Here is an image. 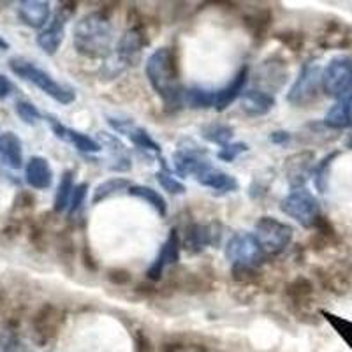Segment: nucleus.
Instances as JSON below:
<instances>
[{"label": "nucleus", "mask_w": 352, "mask_h": 352, "mask_svg": "<svg viewBox=\"0 0 352 352\" xmlns=\"http://www.w3.org/2000/svg\"><path fill=\"white\" fill-rule=\"evenodd\" d=\"M144 74L166 108L176 109L184 102L185 90L182 87L180 65L175 50L168 46L155 50L146 58Z\"/></svg>", "instance_id": "f257e3e1"}, {"label": "nucleus", "mask_w": 352, "mask_h": 352, "mask_svg": "<svg viewBox=\"0 0 352 352\" xmlns=\"http://www.w3.org/2000/svg\"><path fill=\"white\" fill-rule=\"evenodd\" d=\"M113 37L115 28L108 12L94 11L76 21L72 44L87 58H108L113 53Z\"/></svg>", "instance_id": "f03ea898"}, {"label": "nucleus", "mask_w": 352, "mask_h": 352, "mask_svg": "<svg viewBox=\"0 0 352 352\" xmlns=\"http://www.w3.org/2000/svg\"><path fill=\"white\" fill-rule=\"evenodd\" d=\"M144 44H146V36H144L143 25L141 23H132L131 27L124 32L120 37L118 44H116L115 52L106 58V64L102 67L108 78H116L129 67L140 62L141 52H143Z\"/></svg>", "instance_id": "7ed1b4c3"}, {"label": "nucleus", "mask_w": 352, "mask_h": 352, "mask_svg": "<svg viewBox=\"0 0 352 352\" xmlns=\"http://www.w3.org/2000/svg\"><path fill=\"white\" fill-rule=\"evenodd\" d=\"M9 69H11L18 78H21V80L36 85L41 92H44L46 96L52 97V99L56 100L58 104L67 106L76 100V92H74L71 87H65V85L55 81L52 78V74H48L46 71L37 67L34 62L25 60L21 56H14V58L9 60Z\"/></svg>", "instance_id": "20e7f679"}, {"label": "nucleus", "mask_w": 352, "mask_h": 352, "mask_svg": "<svg viewBox=\"0 0 352 352\" xmlns=\"http://www.w3.org/2000/svg\"><path fill=\"white\" fill-rule=\"evenodd\" d=\"M254 234L266 256H278L291 245L294 229L276 217L264 215L254 226Z\"/></svg>", "instance_id": "39448f33"}, {"label": "nucleus", "mask_w": 352, "mask_h": 352, "mask_svg": "<svg viewBox=\"0 0 352 352\" xmlns=\"http://www.w3.org/2000/svg\"><path fill=\"white\" fill-rule=\"evenodd\" d=\"M322 90L336 100H352V58L335 56L322 69Z\"/></svg>", "instance_id": "423d86ee"}, {"label": "nucleus", "mask_w": 352, "mask_h": 352, "mask_svg": "<svg viewBox=\"0 0 352 352\" xmlns=\"http://www.w3.org/2000/svg\"><path fill=\"white\" fill-rule=\"evenodd\" d=\"M280 210L287 217L296 220L298 224L305 229H314L317 226V222L322 219L319 201H317V197L305 187L292 190V192L282 201Z\"/></svg>", "instance_id": "0eeeda50"}, {"label": "nucleus", "mask_w": 352, "mask_h": 352, "mask_svg": "<svg viewBox=\"0 0 352 352\" xmlns=\"http://www.w3.org/2000/svg\"><path fill=\"white\" fill-rule=\"evenodd\" d=\"M322 88V69L316 62H307L287 92V102L296 108H307L319 99Z\"/></svg>", "instance_id": "6e6552de"}, {"label": "nucleus", "mask_w": 352, "mask_h": 352, "mask_svg": "<svg viewBox=\"0 0 352 352\" xmlns=\"http://www.w3.org/2000/svg\"><path fill=\"white\" fill-rule=\"evenodd\" d=\"M224 254L232 266H254V268H257L266 257L256 234L247 231L232 234L226 245Z\"/></svg>", "instance_id": "1a4fd4ad"}, {"label": "nucleus", "mask_w": 352, "mask_h": 352, "mask_svg": "<svg viewBox=\"0 0 352 352\" xmlns=\"http://www.w3.org/2000/svg\"><path fill=\"white\" fill-rule=\"evenodd\" d=\"M173 166L175 171L182 176H197L210 168V160L206 159V150L194 141L184 140L176 152L173 153Z\"/></svg>", "instance_id": "9d476101"}, {"label": "nucleus", "mask_w": 352, "mask_h": 352, "mask_svg": "<svg viewBox=\"0 0 352 352\" xmlns=\"http://www.w3.org/2000/svg\"><path fill=\"white\" fill-rule=\"evenodd\" d=\"M317 278L322 289L335 296H345L352 291V263L347 259L333 261L317 272Z\"/></svg>", "instance_id": "9b49d317"}, {"label": "nucleus", "mask_w": 352, "mask_h": 352, "mask_svg": "<svg viewBox=\"0 0 352 352\" xmlns=\"http://www.w3.org/2000/svg\"><path fill=\"white\" fill-rule=\"evenodd\" d=\"M74 11H76V4H62V8H58L53 20L48 23V27H44L39 32L37 46L46 55H55L60 50L65 36V23Z\"/></svg>", "instance_id": "f8f14e48"}, {"label": "nucleus", "mask_w": 352, "mask_h": 352, "mask_svg": "<svg viewBox=\"0 0 352 352\" xmlns=\"http://www.w3.org/2000/svg\"><path fill=\"white\" fill-rule=\"evenodd\" d=\"M287 76V64L282 58H276V56L275 58H268L256 71V85L259 87L257 90H263V92L272 96V94L278 92L284 87Z\"/></svg>", "instance_id": "ddd939ff"}, {"label": "nucleus", "mask_w": 352, "mask_h": 352, "mask_svg": "<svg viewBox=\"0 0 352 352\" xmlns=\"http://www.w3.org/2000/svg\"><path fill=\"white\" fill-rule=\"evenodd\" d=\"M316 153L312 150H301V152L292 153L285 159L284 162V171L285 178H287L289 185L294 190L296 188H303L308 178L312 176L314 168H316Z\"/></svg>", "instance_id": "4468645a"}, {"label": "nucleus", "mask_w": 352, "mask_h": 352, "mask_svg": "<svg viewBox=\"0 0 352 352\" xmlns=\"http://www.w3.org/2000/svg\"><path fill=\"white\" fill-rule=\"evenodd\" d=\"M108 124L109 127L115 132L122 134V136L129 138L132 144H136L138 148L141 150H150V152L160 153V144L153 141V138L150 136L148 132L144 131L143 127H140L138 124H134L132 118H127V116H113L108 115Z\"/></svg>", "instance_id": "2eb2a0df"}, {"label": "nucleus", "mask_w": 352, "mask_h": 352, "mask_svg": "<svg viewBox=\"0 0 352 352\" xmlns=\"http://www.w3.org/2000/svg\"><path fill=\"white\" fill-rule=\"evenodd\" d=\"M62 322V312L55 305L46 303L39 308L32 319V331L37 344L44 345L52 340Z\"/></svg>", "instance_id": "dca6fc26"}, {"label": "nucleus", "mask_w": 352, "mask_h": 352, "mask_svg": "<svg viewBox=\"0 0 352 352\" xmlns=\"http://www.w3.org/2000/svg\"><path fill=\"white\" fill-rule=\"evenodd\" d=\"M180 250L182 241L180 236H178V231H176V229H171L168 240H166L164 245L160 247V252L157 254L155 261H153L152 266L148 268V273H146L150 280H160L162 275H164L166 268H169V266H173V264H176L180 261Z\"/></svg>", "instance_id": "f3484780"}, {"label": "nucleus", "mask_w": 352, "mask_h": 352, "mask_svg": "<svg viewBox=\"0 0 352 352\" xmlns=\"http://www.w3.org/2000/svg\"><path fill=\"white\" fill-rule=\"evenodd\" d=\"M220 232L215 228V224H201V222H194L188 224L185 229V236L182 247L187 250L188 254H199L203 252L206 247L219 243Z\"/></svg>", "instance_id": "a211bd4d"}, {"label": "nucleus", "mask_w": 352, "mask_h": 352, "mask_svg": "<svg viewBox=\"0 0 352 352\" xmlns=\"http://www.w3.org/2000/svg\"><path fill=\"white\" fill-rule=\"evenodd\" d=\"M50 118V125H52V131L55 132V136L58 140L65 141V143L72 144L74 148L80 150L81 153H99L102 150L99 141H96L94 138L87 136L83 132H78L74 129L65 127L64 124H60L58 120H55L53 116H48Z\"/></svg>", "instance_id": "6ab92c4d"}, {"label": "nucleus", "mask_w": 352, "mask_h": 352, "mask_svg": "<svg viewBox=\"0 0 352 352\" xmlns=\"http://www.w3.org/2000/svg\"><path fill=\"white\" fill-rule=\"evenodd\" d=\"M25 182L36 190H46L53 184V169L48 159L44 157H30L25 166Z\"/></svg>", "instance_id": "aec40b11"}, {"label": "nucleus", "mask_w": 352, "mask_h": 352, "mask_svg": "<svg viewBox=\"0 0 352 352\" xmlns=\"http://www.w3.org/2000/svg\"><path fill=\"white\" fill-rule=\"evenodd\" d=\"M50 2L43 0H23L18 8V16L27 27L44 28L50 23Z\"/></svg>", "instance_id": "412c9836"}, {"label": "nucleus", "mask_w": 352, "mask_h": 352, "mask_svg": "<svg viewBox=\"0 0 352 352\" xmlns=\"http://www.w3.org/2000/svg\"><path fill=\"white\" fill-rule=\"evenodd\" d=\"M247 80H248V67L245 65V67H241L240 71L234 74V78H232L224 88H220L219 92H215V106H213V108L220 113L226 111V109H228L229 106L238 99V97L243 96V88L245 85H247Z\"/></svg>", "instance_id": "4be33fe9"}, {"label": "nucleus", "mask_w": 352, "mask_h": 352, "mask_svg": "<svg viewBox=\"0 0 352 352\" xmlns=\"http://www.w3.org/2000/svg\"><path fill=\"white\" fill-rule=\"evenodd\" d=\"M99 138L100 146L109 150V169L118 173L129 171L132 168V160L124 144L118 141V138L109 134V132H99Z\"/></svg>", "instance_id": "5701e85b"}, {"label": "nucleus", "mask_w": 352, "mask_h": 352, "mask_svg": "<svg viewBox=\"0 0 352 352\" xmlns=\"http://www.w3.org/2000/svg\"><path fill=\"white\" fill-rule=\"evenodd\" d=\"M196 180L199 182L203 187L212 188V190H215V192L219 194L234 192V190H238V187H240V184H238V180L234 176L220 171V169L213 168V166H210L206 171L201 173Z\"/></svg>", "instance_id": "b1692460"}, {"label": "nucleus", "mask_w": 352, "mask_h": 352, "mask_svg": "<svg viewBox=\"0 0 352 352\" xmlns=\"http://www.w3.org/2000/svg\"><path fill=\"white\" fill-rule=\"evenodd\" d=\"M273 106H275V97L263 90H247L241 96V111L252 118L268 115Z\"/></svg>", "instance_id": "393cba45"}, {"label": "nucleus", "mask_w": 352, "mask_h": 352, "mask_svg": "<svg viewBox=\"0 0 352 352\" xmlns=\"http://www.w3.org/2000/svg\"><path fill=\"white\" fill-rule=\"evenodd\" d=\"M0 159L11 169H20L23 166V146L14 132H4L0 136Z\"/></svg>", "instance_id": "a878e982"}, {"label": "nucleus", "mask_w": 352, "mask_h": 352, "mask_svg": "<svg viewBox=\"0 0 352 352\" xmlns=\"http://www.w3.org/2000/svg\"><path fill=\"white\" fill-rule=\"evenodd\" d=\"M324 125L333 131H342L352 125V100H336L324 115Z\"/></svg>", "instance_id": "bb28decb"}, {"label": "nucleus", "mask_w": 352, "mask_h": 352, "mask_svg": "<svg viewBox=\"0 0 352 352\" xmlns=\"http://www.w3.org/2000/svg\"><path fill=\"white\" fill-rule=\"evenodd\" d=\"M285 296L289 303L296 308H305L310 305L314 298V284L305 276H298L285 289Z\"/></svg>", "instance_id": "cd10ccee"}, {"label": "nucleus", "mask_w": 352, "mask_h": 352, "mask_svg": "<svg viewBox=\"0 0 352 352\" xmlns=\"http://www.w3.org/2000/svg\"><path fill=\"white\" fill-rule=\"evenodd\" d=\"M351 43V34L345 25L340 21H331L326 25L322 34L319 36V44L322 48H345Z\"/></svg>", "instance_id": "c85d7f7f"}, {"label": "nucleus", "mask_w": 352, "mask_h": 352, "mask_svg": "<svg viewBox=\"0 0 352 352\" xmlns=\"http://www.w3.org/2000/svg\"><path fill=\"white\" fill-rule=\"evenodd\" d=\"M184 102L190 109H208L215 106V92L201 85L188 87L184 92Z\"/></svg>", "instance_id": "c756f323"}, {"label": "nucleus", "mask_w": 352, "mask_h": 352, "mask_svg": "<svg viewBox=\"0 0 352 352\" xmlns=\"http://www.w3.org/2000/svg\"><path fill=\"white\" fill-rule=\"evenodd\" d=\"M272 20L273 14L270 9H256V11L248 12L247 16H245V27H247L248 32L252 34V37L261 41L268 34Z\"/></svg>", "instance_id": "7c9ffc66"}, {"label": "nucleus", "mask_w": 352, "mask_h": 352, "mask_svg": "<svg viewBox=\"0 0 352 352\" xmlns=\"http://www.w3.org/2000/svg\"><path fill=\"white\" fill-rule=\"evenodd\" d=\"M127 194L138 197V199H143L144 203H148L160 217H166V213H168V203H166L164 197L157 192L155 188L146 187V185H131Z\"/></svg>", "instance_id": "2f4dec72"}, {"label": "nucleus", "mask_w": 352, "mask_h": 352, "mask_svg": "<svg viewBox=\"0 0 352 352\" xmlns=\"http://www.w3.org/2000/svg\"><path fill=\"white\" fill-rule=\"evenodd\" d=\"M201 136L206 141L213 144H220V146H226V144L231 143L232 136H234V131H232L231 125L222 124V122H212V124H206L201 129Z\"/></svg>", "instance_id": "473e14b6"}, {"label": "nucleus", "mask_w": 352, "mask_h": 352, "mask_svg": "<svg viewBox=\"0 0 352 352\" xmlns=\"http://www.w3.org/2000/svg\"><path fill=\"white\" fill-rule=\"evenodd\" d=\"M72 192H74V171H64L55 194V206H53L55 213H62L69 208Z\"/></svg>", "instance_id": "72a5a7b5"}, {"label": "nucleus", "mask_w": 352, "mask_h": 352, "mask_svg": "<svg viewBox=\"0 0 352 352\" xmlns=\"http://www.w3.org/2000/svg\"><path fill=\"white\" fill-rule=\"evenodd\" d=\"M131 187V182L127 178H122V176H115V178H109V180L102 182L96 187L92 196V203L97 204L100 201L108 199V197L115 196V194L122 192V190H129Z\"/></svg>", "instance_id": "f704fd0d"}, {"label": "nucleus", "mask_w": 352, "mask_h": 352, "mask_svg": "<svg viewBox=\"0 0 352 352\" xmlns=\"http://www.w3.org/2000/svg\"><path fill=\"white\" fill-rule=\"evenodd\" d=\"M338 155H340V152H338V150H335V152L328 153V155L320 160L319 164H316V168H314V173H312L314 184H316V187L319 192H326V190H328L329 169H331L333 160H335Z\"/></svg>", "instance_id": "c9c22d12"}, {"label": "nucleus", "mask_w": 352, "mask_h": 352, "mask_svg": "<svg viewBox=\"0 0 352 352\" xmlns=\"http://www.w3.org/2000/svg\"><path fill=\"white\" fill-rule=\"evenodd\" d=\"M155 178L160 184V187L164 188V190H168L169 194H173V196H182V194H185V190H187L180 180H176L171 173L164 171V169H162V171H157Z\"/></svg>", "instance_id": "e433bc0d"}, {"label": "nucleus", "mask_w": 352, "mask_h": 352, "mask_svg": "<svg viewBox=\"0 0 352 352\" xmlns=\"http://www.w3.org/2000/svg\"><path fill=\"white\" fill-rule=\"evenodd\" d=\"M16 113L21 120L28 125H36L37 122L43 118V115L39 113V109H37L32 102H28V100H18Z\"/></svg>", "instance_id": "4c0bfd02"}, {"label": "nucleus", "mask_w": 352, "mask_h": 352, "mask_svg": "<svg viewBox=\"0 0 352 352\" xmlns=\"http://www.w3.org/2000/svg\"><path fill=\"white\" fill-rule=\"evenodd\" d=\"M248 152V144L245 143H229L226 146L219 150L217 157L220 160H224V162H232V160H236L241 153Z\"/></svg>", "instance_id": "58836bf2"}, {"label": "nucleus", "mask_w": 352, "mask_h": 352, "mask_svg": "<svg viewBox=\"0 0 352 352\" xmlns=\"http://www.w3.org/2000/svg\"><path fill=\"white\" fill-rule=\"evenodd\" d=\"M87 190H88V185L87 184H80L74 187V192H72L71 197V203H69V215H74L78 210L83 206L85 203V197H87Z\"/></svg>", "instance_id": "ea45409f"}, {"label": "nucleus", "mask_w": 352, "mask_h": 352, "mask_svg": "<svg viewBox=\"0 0 352 352\" xmlns=\"http://www.w3.org/2000/svg\"><path fill=\"white\" fill-rule=\"evenodd\" d=\"M284 36H287V37H278V39H280L284 44H287L292 52H298V50L303 46V37H301V34L287 32V34H284Z\"/></svg>", "instance_id": "a19ab883"}, {"label": "nucleus", "mask_w": 352, "mask_h": 352, "mask_svg": "<svg viewBox=\"0 0 352 352\" xmlns=\"http://www.w3.org/2000/svg\"><path fill=\"white\" fill-rule=\"evenodd\" d=\"M108 278L116 285H124L131 280V273L124 272V270H111L108 272Z\"/></svg>", "instance_id": "79ce46f5"}, {"label": "nucleus", "mask_w": 352, "mask_h": 352, "mask_svg": "<svg viewBox=\"0 0 352 352\" xmlns=\"http://www.w3.org/2000/svg\"><path fill=\"white\" fill-rule=\"evenodd\" d=\"M12 94V83L8 76L0 74V99H8Z\"/></svg>", "instance_id": "37998d69"}, {"label": "nucleus", "mask_w": 352, "mask_h": 352, "mask_svg": "<svg viewBox=\"0 0 352 352\" xmlns=\"http://www.w3.org/2000/svg\"><path fill=\"white\" fill-rule=\"evenodd\" d=\"M270 141L275 144H285L291 141V134L287 131H275L270 134Z\"/></svg>", "instance_id": "c03bdc74"}, {"label": "nucleus", "mask_w": 352, "mask_h": 352, "mask_svg": "<svg viewBox=\"0 0 352 352\" xmlns=\"http://www.w3.org/2000/svg\"><path fill=\"white\" fill-rule=\"evenodd\" d=\"M136 347H138V352H152V344H150L148 336L143 335V333H138Z\"/></svg>", "instance_id": "a18cd8bd"}, {"label": "nucleus", "mask_w": 352, "mask_h": 352, "mask_svg": "<svg viewBox=\"0 0 352 352\" xmlns=\"http://www.w3.org/2000/svg\"><path fill=\"white\" fill-rule=\"evenodd\" d=\"M345 146H347L349 150H352V134H349L347 140H345Z\"/></svg>", "instance_id": "49530a36"}, {"label": "nucleus", "mask_w": 352, "mask_h": 352, "mask_svg": "<svg viewBox=\"0 0 352 352\" xmlns=\"http://www.w3.org/2000/svg\"><path fill=\"white\" fill-rule=\"evenodd\" d=\"M0 50H9V44L0 37Z\"/></svg>", "instance_id": "de8ad7c7"}]
</instances>
